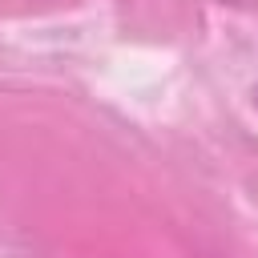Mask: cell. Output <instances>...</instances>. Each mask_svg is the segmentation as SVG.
I'll use <instances>...</instances> for the list:
<instances>
[{"mask_svg":"<svg viewBox=\"0 0 258 258\" xmlns=\"http://www.w3.org/2000/svg\"><path fill=\"white\" fill-rule=\"evenodd\" d=\"M250 97H254V109H258V81H254V89H250Z\"/></svg>","mask_w":258,"mask_h":258,"instance_id":"1","label":"cell"}]
</instances>
